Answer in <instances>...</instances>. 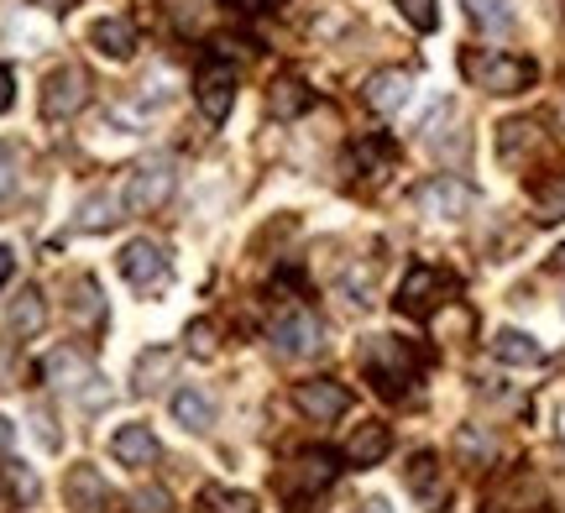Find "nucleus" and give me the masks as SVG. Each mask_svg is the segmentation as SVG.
Listing matches in <instances>:
<instances>
[{"label": "nucleus", "mask_w": 565, "mask_h": 513, "mask_svg": "<svg viewBox=\"0 0 565 513\" xmlns=\"http://www.w3.org/2000/svg\"><path fill=\"white\" fill-rule=\"evenodd\" d=\"M110 210H116V200H110V194H95V200L84 205L79 226H84V231H105V226H110V221H121V215H110Z\"/></svg>", "instance_id": "32"}, {"label": "nucleus", "mask_w": 565, "mask_h": 513, "mask_svg": "<svg viewBox=\"0 0 565 513\" xmlns=\"http://www.w3.org/2000/svg\"><path fill=\"white\" fill-rule=\"evenodd\" d=\"M21 184V147L17 142H0V200H11Z\"/></svg>", "instance_id": "29"}, {"label": "nucleus", "mask_w": 565, "mask_h": 513, "mask_svg": "<svg viewBox=\"0 0 565 513\" xmlns=\"http://www.w3.org/2000/svg\"><path fill=\"white\" fill-rule=\"evenodd\" d=\"M362 367L383 398H404V393L414 388V377H419V356H414L398 335H372L362 346Z\"/></svg>", "instance_id": "1"}, {"label": "nucleus", "mask_w": 565, "mask_h": 513, "mask_svg": "<svg viewBox=\"0 0 565 513\" xmlns=\"http://www.w3.org/2000/svg\"><path fill=\"white\" fill-rule=\"evenodd\" d=\"M173 419L183 430H210L215 425V398L204 388H179L173 393Z\"/></svg>", "instance_id": "22"}, {"label": "nucleus", "mask_w": 565, "mask_h": 513, "mask_svg": "<svg viewBox=\"0 0 565 513\" xmlns=\"http://www.w3.org/2000/svg\"><path fill=\"white\" fill-rule=\"evenodd\" d=\"M110 451L121 467H152L158 461V435L147 430V425H121L116 440H110Z\"/></svg>", "instance_id": "17"}, {"label": "nucleus", "mask_w": 565, "mask_h": 513, "mask_svg": "<svg viewBox=\"0 0 565 513\" xmlns=\"http://www.w3.org/2000/svg\"><path fill=\"white\" fill-rule=\"evenodd\" d=\"M498 152H503V163H529L534 152H545V131L540 121H503L498 126Z\"/></svg>", "instance_id": "14"}, {"label": "nucleus", "mask_w": 565, "mask_h": 513, "mask_svg": "<svg viewBox=\"0 0 565 513\" xmlns=\"http://www.w3.org/2000/svg\"><path fill=\"white\" fill-rule=\"evenodd\" d=\"M456 293V278L450 272H440V267H408V278L398 284V314H408V320H429L435 309L445 304Z\"/></svg>", "instance_id": "3"}, {"label": "nucleus", "mask_w": 565, "mask_h": 513, "mask_svg": "<svg viewBox=\"0 0 565 513\" xmlns=\"http://www.w3.org/2000/svg\"><path fill=\"white\" fill-rule=\"evenodd\" d=\"M84 100H89V74L74 68V63L53 68L47 84H42V116H47V121H68V116H79Z\"/></svg>", "instance_id": "6"}, {"label": "nucleus", "mask_w": 565, "mask_h": 513, "mask_svg": "<svg viewBox=\"0 0 565 513\" xmlns=\"http://www.w3.org/2000/svg\"><path fill=\"white\" fill-rule=\"evenodd\" d=\"M492 351H498V362H508V367H540L545 362V346L534 335H524V330H498Z\"/></svg>", "instance_id": "19"}, {"label": "nucleus", "mask_w": 565, "mask_h": 513, "mask_svg": "<svg viewBox=\"0 0 565 513\" xmlns=\"http://www.w3.org/2000/svg\"><path fill=\"white\" fill-rule=\"evenodd\" d=\"M356 163L362 168H387L393 163V142H387V137H366V142H356Z\"/></svg>", "instance_id": "33"}, {"label": "nucleus", "mask_w": 565, "mask_h": 513, "mask_svg": "<svg viewBox=\"0 0 565 513\" xmlns=\"http://www.w3.org/2000/svg\"><path fill=\"white\" fill-rule=\"evenodd\" d=\"M11 100H17V79H11V68L0 63V116L11 110Z\"/></svg>", "instance_id": "35"}, {"label": "nucleus", "mask_w": 565, "mask_h": 513, "mask_svg": "<svg viewBox=\"0 0 565 513\" xmlns=\"http://www.w3.org/2000/svg\"><path fill=\"white\" fill-rule=\"evenodd\" d=\"M89 42H95V53H105V58H131L137 53V26L126 17H105V21H95L89 26Z\"/></svg>", "instance_id": "16"}, {"label": "nucleus", "mask_w": 565, "mask_h": 513, "mask_svg": "<svg viewBox=\"0 0 565 513\" xmlns=\"http://www.w3.org/2000/svg\"><path fill=\"white\" fill-rule=\"evenodd\" d=\"M38 6H47V11H68L74 0H38Z\"/></svg>", "instance_id": "38"}, {"label": "nucleus", "mask_w": 565, "mask_h": 513, "mask_svg": "<svg viewBox=\"0 0 565 513\" xmlns=\"http://www.w3.org/2000/svg\"><path fill=\"white\" fill-rule=\"evenodd\" d=\"M534 221L540 226H561L565 221V168H550L545 179H534Z\"/></svg>", "instance_id": "18"}, {"label": "nucleus", "mask_w": 565, "mask_h": 513, "mask_svg": "<svg viewBox=\"0 0 565 513\" xmlns=\"http://www.w3.org/2000/svg\"><path fill=\"white\" fill-rule=\"evenodd\" d=\"M408 493L419 498L424 509H445V498H450V488H445L440 456H435V451L408 456Z\"/></svg>", "instance_id": "13"}, {"label": "nucleus", "mask_w": 565, "mask_h": 513, "mask_svg": "<svg viewBox=\"0 0 565 513\" xmlns=\"http://www.w3.org/2000/svg\"><path fill=\"white\" fill-rule=\"evenodd\" d=\"M335 472H341V467H335V456L330 451H299L288 467H282L278 493L282 498H315L335 482Z\"/></svg>", "instance_id": "5"}, {"label": "nucleus", "mask_w": 565, "mask_h": 513, "mask_svg": "<svg viewBox=\"0 0 565 513\" xmlns=\"http://www.w3.org/2000/svg\"><path fill=\"white\" fill-rule=\"evenodd\" d=\"M63 498H68L74 513H116V493H110V482L95 467H74L63 477Z\"/></svg>", "instance_id": "12"}, {"label": "nucleus", "mask_w": 565, "mask_h": 513, "mask_svg": "<svg viewBox=\"0 0 565 513\" xmlns=\"http://www.w3.org/2000/svg\"><path fill=\"white\" fill-rule=\"evenodd\" d=\"M74 320L79 325H100V314H105V304H100V288H95V278H79L74 284Z\"/></svg>", "instance_id": "28"}, {"label": "nucleus", "mask_w": 565, "mask_h": 513, "mask_svg": "<svg viewBox=\"0 0 565 513\" xmlns=\"http://www.w3.org/2000/svg\"><path fill=\"white\" fill-rule=\"evenodd\" d=\"M189 351H194V356H210V351H215V330L194 325V330H189Z\"/></svg>", "instance_id": "34"}, {"label": "nucleus", "mask_w": 565, "mask_h": 513, "mask_svg": "<svg viewBox=\"0 0 565 513\" xmlns=\"http://www.w3.org/2000/svg\"><path fill=\"white\" fill-rule=\"evenodd\" d=\"M408 89H414V79H408V68H377L372 79H366L362 100L372 105V110H383V116H393L398 105L408 100Z\"/></svg>", "instance_id": "15"}, {"label": "nucleus", "mask_w": 565, "mask_h": 513, "mask_svg": "<svg viewBox=\"0 0 565 513\" xmlns=\"http://www.w3.org/2000/svg\"><path fill=\"white\" fill-rule=\"evenodd\" d=\"M362 513H393V509H387L383 498H372V503H366V509H362Z\"/></svg>", "instance_id": "39"}, {"label": "nucleus", "mask_w": 565, "mask_h": 513, "mask_svg": "<svg viewBox=\"0 0 565 513\" xmlns=\"http://www.w3.org/2000/svg\"><path fill=\"white\" fill-rule=\"evenodd\" d=\"M555 435H561V446H565V409H561V425H555Z\"/></svg>", "instance_id": "42"}, {"label": "nucleus", "mask_w": 565, "mask_h": 513, "mask_svg": "<svg viewBox=\"0 0 565 513\" xmlns=\"http://www.w3.org/2000/svg\"><path fill=\"white\" fill-rule=\"evenodd\" d=\"M461 68H466V79L477 84V89H487V95H524V89H534V74H540L529 58L492 53V47H482V53H466Z\"/></svg>", "instance_id": "2"}, {"label": "nucleus", "mask_w": 565, "mask_h": 513, "mask_svg": "<svg viewBox=\"0 0 565 513\" xmlns=\"http://www.w3.org/2000/svg\"><path fill=\"white\" fill-rule=\"evenodd\" d=\"M398 11L414 32H435L440 26V11H435V0H398Z\"/></svg>", "instance_id": "31"}, {"label": "nucleus", "mask_w": 565, "mask_h": 513, "mask_svg": "<svg viewBox=\"0 0 565 513\" xmlns=\"http://www.w3.org/2000/svg\"><path fill=\"white\" fill-rule=\"evenodd\" d=\"M267 105H273V116L294 121V116H303V110L315 105V95H309L299 79H278V84H273V95H267Z\"/></svg>", "instance_id": "25"}, {"label": "nucleus", "mask_w": 565, "mask_h": 513, "mask_svg": "<svg viewBox=\"0 0 565 513\" xmlns=\"http://www.w3.org/2000/svg\"><path fill=\"white\" fill-rule=\"evenodd\" d=\"M294 409H299L303 419H315V425H330V419H341V414L351 409V393H345L341 383H330V377H309V383L294 388Z\"/></svg>", "instance_id": "9"}, {"label": "nucleus", "mask_w": 565, "mask_h": 513, "mask_svg": "<svg viewBox=\"0 0 565 513\" xmlns=\"http://www.w3.org/2000/svg\"><path fill=\"white\" fill-rule=\"evenodd\" d=\"M414 205H419L424 215H435V221H461L466 210H471V189H466L461 179L440 173V179H429V184L414 189Z\"/></svg>", "instance_id": "10"}, {"label": "nucleus", "mask_w": 565, "mask_h": 513, "mask_svg": "<svg viewBox=\"0 0 565 513\" xmlns=\"http://www.w3.org/2000/svg\"><path fill=\"white\" fill-rule=\"evenodd\" d=\"M11 267H17V257H11V252L0 247V284H6V278H11Z\"/></svg>", "instance_id": "37"}, {"label": "nucleus", "mask_w": 565, "mask_h": 513, "mask_svg": "<svg viewBox=\"0 0 565 513\" xmlns=\"http://www.w3.org/2000/svg\"><path fill=\"white\" fill-rule=\"evenodd\" d=\"M6 325L17 330V335H38V330L47 325V304H42L38 288H21L17 299H11V309H6Z\"/></svg>", "instance_id": "23"}, {"label": "nucleus", "mask_w": 565, "mask_h": 513, "mask_svg": "<svg viewBox=\"0 0 565 513\" xmlns=\"http://www.w3.org/2000/svg\"><path fill=\"white\" fill-rule=\"evenodd\" d=\"M387 446H393L387 425H362V430L345 440V467H377L387 456Z\"/></svg>", "instance_id": "21"}, {"label": "nucleus", "mask_w": 565, "mask_h": 513, "mask_svg": "<svg viewBox=\"0 0 565 513\" xmlns=\"http://www.w3.org/2000/svg\"><path fill=\"white\" fill-rule=\"evenodd\" d=\"M263 6H282V0H263Z\"/></svg>", "instance_id": "43"}, {"label": "nucleus", "mask_w": 565, "mask_h": 513, "mask_svg": "<svg viewBox=\"0 0 565 513\" xmlns=\"http://www.w3.org/2000/svg\"><path fill=\"white\" fill-rule=\"evenodd\" d=\"M6 446H11V425L0 419V451H6Z\"/></svg>", "instance_id": "40"}, {"label": "nucleus", "mask_w": 565, "mask_h": 513, "mask_svg": "<svg viewBox=\"0 0 565 513\" xmlns=\"http://www.w3.org/2000/svg\"><path fill=\"white\" fill-rule=\"evenodd\" d=\"M121 272H126V284H131V288L152 293V288L168 284V252H162L158 242H126Z\"/></svg>", "instance_id": "11"}, {"label": "nucleus", "mask_w": 565, "mask_h": 513, "mask_svg": "<svg viewBox=\"0 0 565 513\" xmlns=\"http://www.w3.org/2000/svg\"><path fill=\"white\" fill-rule=\"evenodd\" d=\"M555 272H565V247H561V252H555Z\"/></svg>", "instance_id": "41"}, {"label": "nucleus", "mask_w": 565, "mask_h": 513, "mask_svg": "<svg viewBox=\"0 0 565 513\" xmlns=\"http://www.w3.org/2000/svg\"><path fill=\"white\" fill-rule=\"evenodd\" d=\"M168 200H173V163H168V158H147V163L131 168L126 194H121V205L131 210V215H152V210H162Z\"/></svg>", "instance_id": "4"}, {"label": "nucleus", "mask_w": 565, "mask_h": 513, "mask_svg": "<svg viewBox=\"0 0 565 513\" xmlns=\"http://www.w3.org/2000/svg\"><path fill=\"white\" fill-rule=\"evenodd\" d=\"M461 6L482 32H508V21H513L508 17V0H461Z\"/></svg>", "instance_id": "27"}, {"label": "nucleus", "mask_w": 565, "mask_h": 513, "mask_svg": "<svg viewBox=\"0 0 565 513\" xmlns=\"http://www.w3.org/2000/svg\"><path fill=\"white\" fill-rule=\"evenodd\" d=\"M194 100H200L204 121L221 126L231 116V105H236V63L231 58H215L200 68V89H194Z\"/></svg>", "instance_id": "7"}, {"label": "nucleus", "mask_w": 565, "mask_h": 513, "mask_svg": "<svg viewBox=\"0 0 565 513\" xmlns=\"http://www.w3.org/2000/svg\"><path fill=\"white\" fill-rule=\"evenodd\" d=\"M0 488H6V509H26L38 498V472L21 467V461H6L0 467Z\"/></svg>", "instance_id": "24"}, {"label": "nucleus", "mask_w": 565, "mask_h": 513, "mask_svg": "<svg viewBox=\"0 0 565 513\" xmlns=\"http://www.w3.org/2000/svg\"><path fill=\"white\" fill-rule=\"evenodd\" d=\"M252 509H257V503L246 493H231V488H215V482L200 488V513H252Z\"/></svg>", "instance_id": "26"}, {"label": "nucleus", "mask_w": 565, "mask_h": 513, "mask_svg": "<svg viewBox=\"0 0 565 513\" xmlns=\"http://www.w3.org/2000/svg\"><path fill=\"white\" fill-rule=\"evenodd\" d=\"M141 509H147V513H162V509H168V493H162V488H158V493L147 488V493H141Z\"/></svg>", "instance_id": "36"}, {"label": "nucleus", "mask_w": 565, "mask_h": 513, "mask_svg": "<svg viewBox=\"0 0 565 513\" xmlns=\"http://www.w3.org/2000/svg\"><path fill=\"white\" fill-rule=\"evenodd\" d=\"M273 346L282 351V356H315V351L324 346V325L315 309H288L278 325H273Z\"/></svg>", "instance_id": "8"}, {"label": "nucleus", "mask_w": 565, "mask_h": 513, "mask_svg": "<svg viewBox=\"0 0 565 513\" xmlns=\"http://www.w3.org/2000/svg\"><path fill=\"white\" fill-rule=\"evenodd\" d=\"M168 367H173V356L168 351H141V362H137V393H147L158 377H168Z\"/></svg>", "instance_id": "30"}, {"label": "nucleus", "mask_w": 565, "mask_h": 513, "mask_svg": "<svg viewBox=\"0 0 565 513\" xmlns=\"http://www.w3.org/2000/svg\"><path fill=\"white\" fill-rule=\"evenodd\" d=\"M42 377H47L53 388H79V383H95V377H89V362H84L79 351H68V346L42 356Z\"/></svg>", "instance_id": "20"}]
</instances>
